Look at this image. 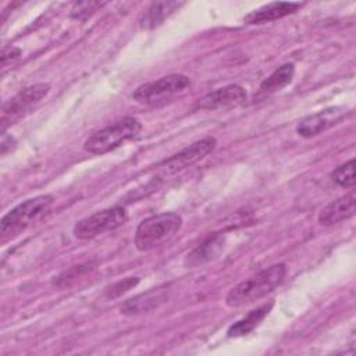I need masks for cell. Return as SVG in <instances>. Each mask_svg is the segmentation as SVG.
<instances>
[{"label": "cell", "instance_id": "8", "mask_svg": "<svg viewBox=\"0 0 356 356\" xmlns=\"http://www.w3.org/2000/svg\"><path fill=\"white\" fill-rule=\"evenodd\" d=\"M49 90H50V85L44 83V82L35 83V85L26 86L22 90H19L14 97H11L3 106V110H1L3 111L1 113L3 124L7 120L18 117L24 111H26L28 108H31L32 106L39 103L43 97H46Z\"/></svg>", "mask_w": 356, "mask_h": 356}, {"label": "cell", "instance_id": "5", "mask_svg": "<svg viewBox=\"0 0 356 356\" xmlns=\"http://www.w3.org/2000/svg\"><path fill=\"white\" fill-rule=\"evenodd\" d=\"M128 220V213L124 207L114 206L96 211L74 225V236L78 239H92L104 232L114 231L122 227Z\"/></svg>", "mask_w": 356, "mask_h": 356}, {"label": "cell", "instance_id": "15", "mask_svg": "<svg viewBox=\"0 0 356 356\" xmlns=\"http://www.w3.org/2000/svg\"><path fill=\"white\" fill-rule=\"evenodd\" d=\"M181 3L178 1H154L152 3L139 19V25L143 29H153L163 24V21L171 15L177 8H179Z\"/></svg>", "mask_w": 356, "mask_h": 356}, {"label": "cell", "instance_id": "13", "mask_svg": "<svg viewBox=\"0 0 356 356\" xmlns=\"http://www.w3.org/2000/svg\"><path fill=\"white\" fill-rule=\"evenodd\" d=\"M167 289L164 288H153L147 292H143L140 295H136L131 299H128L122 306H121V313L127 316H134L139 314L143 312H149L161 303L167 300Z\"/></svg>", "mask_w": 356, "mask_h": 356}, {"label": "cell", "instance_id": "9", "mask_svg": "<svg viewBox=\"0 0 356 356\" xmlns=\"http://www.w3.org/2000/svg\"><path fill=\"white\" fill-rule=\"evenodd\" d=\"M243 100H246V90L241 85L232 83L206 93L197 100L195 107L200 110H216L241 104Z\"/></svg>", "mask_w": 356, "mask_h": 356}, {"label": "cell", "instance_id": "12", "mask_svg": "<svg viewBox=\"0 0 356 356\" xmlns=\"http://www.w3.org/2000/svg\"><path fill=\"white\" fill-rule=\"evenodd\" d=\"M355 203L356 197L353 193L338 197L337 200L328 203L318 213V222L324 227H331L343 220H348L355 214Z\"/></svg>", "mask_w": 356, "mask_h": 356}, {"label": "cell", "instance_id": "2", "mask_svg": "<svg viewBox=\"0 0 356 356\" xmlns=\"http://www.w3.org/2000/svg\"><path fill=\"white\" fill-rule=\"evenodd\" d=\"M182 228V217L174 211H165L146 217L135 231V246L140 252L157 249L170 242Z\"/></svg>", "mask_w": 356, "mask_h": 356}, {"label": "cell", "instance_id": "7", "mask_svg": "<svg viewBox=\"0 0 356 356\" xmlns=\"http://www.w3.org/2000/svg\"><path fill=\"white\" fill-rule=\"evenodd\" d=\"M216 145H217V140L214 136H206L200 140H196L192 145L182 149L181 152L163 160L157 165V171L161 175H171L178 171H182L186 167H191L195 163L204 159L209 153L214 150Z\"/></svg>", "mask_w": 356, "mask_h": 356}, {"label": "cell", "instance_id": "14", "mask_svg": "<svg viewBox=\"0 0 356 356\" xmlns=\"http://www.w3.org/2000/svg\"><path fill=\"white\" fill-rule=\"evenodd\" d=\"M334 110H324L305 117L296 127V132L303 138H313L324 132L335 121Z\"/></svg>", "mask_w": 356, "mask_h": 356}, {"label": "cell", "instance_id": "4", "mask_svg": "<svg viewBox=\"0 0 356 356\" xmlns=\"http://www.w3.org/2000/svg\"><path fill=\"white\" fill-rule=\"evenodd\" d=\"M142 131V122L135 117H124L122 120L93 132L83 143V149L92 154L108 153L124 142L134 139Z\"/></svg>", "mask_w": 356, "mask_h": 356}, {"label": "cell", "instance_id": "16", "mask_svg": "<svg viewBox=\"0 0 356 356\" xmlns=\"http://www.w3.org/2000/svg\"><path fill=\"white\" fill-rule=\"evenodd\" d=\"M273 307V303H266V305H261L253 310H250L243 318L238 320L236 323H234L228 331H227V335L229 338H238V337H245L248 335L249 332H252L259 324L260 321L268 314V312L271 310Z\"/></svg>", "mask_w": 356, "mask_h": 356}, {"label": "cell", "instance_id": "1", "mask_svg": "<svg viewBox=\"0 0 356 356\" xmlns=\"http://www.w3.org/2000/svg\"><path fill=\"white\" fill-rule=\"evenodd\" d=\"M285 275L286 266L284 263L273 264L235 285L227 293L225 303L229 307H241L253 303L278 288L284 282Z\"/></svg>", "mask_w": 356, "mask_h": 356}, {"label": "cell", "instance_id": "17", "mask_svg": "<svg viewBox=\"0 0 356 356\" xmlns=\"http://www.w3.org/2000/svg\"><path fill=\"white\" fill-rule=\"evenodd\" d=\"M295 74V65L291 63L282 64L278 67L273 74H270L261 83H260V92L263 93H274L277 90H281L288 83H291Z\"/></svg>", "mask_w": 356, "mask_h": 356}, {"label": "cell", "instance_id": "10", "mask_svg": "<svg viewBox=\"0 0 356 356\" xmlns=\"http://www.w3.org/2000/svg\"><path fill=\"white\" fill-rule=\"evenodd\" d=\"M224 246V236L221 234H214L209 238H206L202 243H199L196 248H193L184 259V266L186 268H195L199 266H203L221 253Z\"/></svg>", "mask_w": 356, "mask_h": 356}, {"label": "cell", "instance_id": "18", "mask_svg": "<svg viewBox=\"0 0 356 356\" xmlns=\"http://www.w3.org/2000/svg\"><path fill=\"white\" fill-rule=\"evenodd\" d=\"M92 271V267L89 264H83V266H74L70 270H65L64 273H61L54 281L53 284L58 288H68L74 284H76L82 277L88 275Z\"/></svg>", "mask_w": 356, "mask_h": 356}, {"label": "cell", "instance_id": "3", "mask_svg": "<svg viewBox=\"0 0 356 356\" xmlns=\"http://www.w3.org/2000/svg\"><path fill=\"white\" fill-rule=\"evenodd\" d=\"M53 203L54 199L51 195H38L11 209L0 221L1 238L7 239L15 236L21 231L40 221L49 214Z\"/></svg>", "mask_w": 356, "mask_h": 356}, {"label": "cell", "instance_id": "22", "mask_svg": "<svg viewBox=\"0 0 356 356\" xmlns=\"http://www.w3.org/2000/svg\"><path fill=\"white\" fill-rule=\"evenodd\" d=\"M21 56V50L14 46L4 47L1 51V67H6L7 64L15 61Z\"/></svg>", "mask_w": 356, "mask_h": 356}, {"label": "cell", "instance_id": "11", "mask_svg": "<svg viewBox=\"0 0 356 356\" xmlns=\"http://www.w3.org/2000/svg\"><path fill=\"white\" fill-rule=\"evenodd\" d=\"M302 7V3L299 1H274L268 3L257 10H253L245 17V22L252 24V25H259V24H266L271 22L280 18H284L289 14H293L298 11V8Z\"/></svg>", "mask_w": 356, "mask_h": 356}, {"label": "cell", "instance_id": "21", "mask_svg": "<svg viewBox=\"0 0 356 356\" xmlns=\"http://www.w3.org/2000/svg\"><path fill=\"white\" fill-rule=\"evenodd\" d=\"M104 6V3L100 1H79L75 3L74 7L71 8V17L76 18V19H83L89 15H92L95 11H97V8H102Z\"/></svg>", "mask_w": 356, "mask_h": 356}, {"label": "cell", "instance_id": "20", "mask_svg": "<svg viewBox=\"0 0 356 356\" xmlns=\"http://www.w3.org/2000/svg\"><path fill=\"white\" fill-rule=\"evenodd\" d=\"M139 282V278L138 277H127L124 280H120L114 284H111L110 286H107L104 289V296L107 299H114V298H118L121 296L122 293L128 292L131 288L136 286Z\"/></svg>", "mask_w": 356, "mask_h": 356}, {"label": "cell", "instance_id": "6", "mask_svg": "<svg viewBox=\"0 0 356 356\" xmlns=\"http://www.w3.org/2000/svg\"><path fill=\"white\" fill-rule=\"evenodd\" d=\"M191 86L189 76L184 74H168L156 81L146 82L135 89L134 100L142 104H156L161 100L170 99Z\"/></svg>", "mask_w": 356, "mask_h": 356}, {"label": "cell", "instance_id": "19", "mask_svg": "<svg viewBox=\"0 0 356 356\" xmlns=\"http://www.w3.org/2000/svg\"><path fill=\"white\" fill-rule=\"evenodd\" d=\"M331 179L342 188H352L356 182V178H355V159H350L349 161L337 167L331 172Z\"/></svg>", "mask_w": 356, "mask_h": 356}]
</instances>
